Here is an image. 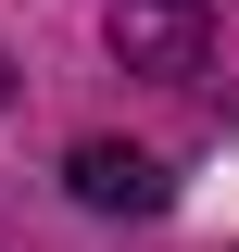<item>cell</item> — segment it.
<instances>
[{
	"label": "cell",
	"instance_id": "cell-1",
	"mask_svg": "<svg viewBox=\"0 0 239 252\" xmlns=\"http://www.w3.org/2000/svg\"><path fill=\"white\" fill-rule=\"evenodd\" d=\"M214 0H114V63L126 76H202Z\"/></svg>",
	"mask_w": 239,
	"mask_h": 252
},
{
	"label": "cell",
	"instance_id": "cell-2",
	"mask_svg": "<svg viewBox=\"0 0 239 252\" xmlns=\"http://www.w3.org/2000/svg\"><path fill=\"white\" fill-rule=\"evenodd\" d=\"M63 189H76L89 215H164V164H151V152H126V139H76Z\"/></svg>",
	"mask_w": 239,
	"mask_h": 252
}]
</instances>
